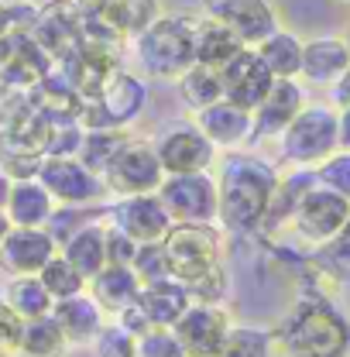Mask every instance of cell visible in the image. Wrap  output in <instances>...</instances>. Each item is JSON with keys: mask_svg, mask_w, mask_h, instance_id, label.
Returning <instances> with one entry per match:
<instances>
[{"mask_svg": "<svg viewBox=\"0 0 350 357\" xmlns=\"http://www.w3.org/2000/svg\"><path fill=\"white\" fill-rule=\"evenodd\" d=\"M271 330L285 357H350V319L312 275L303 278L299 299Z\"/></svg>", "mask_w": 350, "mask_h": 357, "instance_id": "cell-1", "label": "cell"}, {"mask_svg": "<svg viewBox=\"0 0 350 357\" xmlns=\"http://www.w3.org/2000/svg\"><path fill=\"white\" fill-rule=\"evenodd\" d=\"M278 169L254 151H227L217 172L220 220L230 234H258L268 213Z\"/></svg>", "mask_w": 350, "mask_h": 357, "instance_id": "cell-2", "label": "cell"}, {"mask_svg": "<svg viewBox=\"0 0 350 357\" xmlns=\"http://www.w3.org/2000/svg\"><path fill=\"white\" fill-rule=\"evenodd\" d=\"M192 17L178 10H162L141 35H134V55L144 76L175 83L185 69L196 66Z\"/></svg>", "mask_w": 350, "mask_h": 357, "instance_id": "cell-3", "label": "cell"}, {"mask_svg": "<svg viewBox=\"0 0 350 357\" xmlns=\"http://www.w3.org/2000/svg\"><path fill=\"white\" fill-rule=\"evenodd\" d=\"M275 141H278V151L289 165L316 169L323 158H330L340 148L337 107L333 103H306Z\"/></svg>", "mask_w": 350, "mask_h": 357, "instance_id": "cell-4", "label": "cell"}, {"mask_svg": "<svg viewBox=\"0 0 350 357\" xmlns=\"http://www.w3.org/2000/svg\"><path fill=\"white\" fill-rule=\"evenodd\" d=\"M169 275L182 285H196L210 271L223 268V230L217 223H172L162 237Z\"/></svg>", "mask_w": 350, "mask_h": 357, "instance_id": "cell-5", "label": "cell"}, {"mask_svg": "<svg viewBox=\"0 0 350 357\" xmlns=\"http://www.w3.org/2000/svg\"><path fill=\"white\" fill-rule=\"evenodd\" d=\"M148 107V83L124 69H114L103 89L83 100L79 124L83 131H128Z\"/></svg>", "mask_w": 350, "mask_h": 357, "instance_id": "cell-6", "label": "cell"}, {"mask_svg": "<svg viewBox=\"0 0 350 357\" xmlns=\"http://www.w3.org/2000/svg\"><path fill=\"white\" fill-rule=\"evenodd\" d=\"M100 178L110 196H141V192H158L165 172L155 155V144L128 134V141L114 151V158L107 162Z\"/></svg>", "mask_w": 350, "mask_h": 357, "instance_id": "cell-7", "label": "cell"}, {"mask_svg": "<svg viewBox=\"0 0 350 357\" xmlns=\"http://www.w3.org/2000/svg\"><path fill=\"white\" fill-rule=\"evenodd\" d=\"M350 217V199H344L340 192H333L323 182H312L303 199L292 210L289 230L296 234V241H303L306 248H316L323 241H330Z\"/></svg>", "mask_w": 350, "mask_h": 357, "instance_id": "cell-8", "label": "cell"}, {"mask_svg": "<svg viewBox=\"0 0 350 357\" xmlns=\"http://www.w3.org/2000/svg\"><path fill=\"white\" fill-rule=\"evenodd\" d=\"M158 196L169 210L172 223H217L220 220V189L213 172L165 176Z\"/></svg>", "mask_w": 350, "mask_h": 357, "instance_id": "cell-9", "label": "cell"}, {"mask_svg": "<svg viewBox=\"0 0 350 357\" xmlns=\"http://www.w3.org/2000/svg\"><path fill=\"white\" fill-rule=\"evenodd\" d=\"M151 144H155V155H158L165 176L213 172V165H217V148H213V141L199 131L192 121L162 128Z\"/></svg>", "mask_w": 350, "mask_h": 357, "instance_id": "cell-10", "label": "cell"}, {"mask_svg": "<svg viewBox=\"0 0 350 357\" xmlns=\"http://www.w3.org/2000/svg\"><path fill=\"white\" fill-rule=\"evenodd\" d=\"M35 178L52 192L55 206H96L110 196L103 178L89 172L79 158H42Z\"/></svg>", "mask_w": 350, "mask_h": 357, "instance_id": "cell-11", "label": "cell"}, {"mask_svg": "<svg viewBox=\"0 0 350 357\" xmlns=\"http://www.w3.org/2000/svg\"><path fill=\"white\" fill-rule=\"evenodd\" d=\"M107 223L128 234L134 244H151L169 234L172 217L158 192H141V196H117L107 210Z\"/></svg>", "mask_w": 350, "mask_h": 357, "instance_id": "cell-12", "label": "cell"}, {"mask_svg": "<svg viewBox=\"0 0 350 357\" xmlns=\"http://www.w3.org/2000/svg\"><path fill=\"white\" fill-rule=\"evenodd\" d=\"M203 14L230 28L248 48H254L282 28L278 7L271 0H203Z\"/></svg>", "mask_w": 350, "mask_h": 357, "instance_id": "cell-13", "label": "cell"}, {"mask_svg": "<svg viewBox=\"0 0 350 357\" xmlns=\"http://www.w3.org/2000/svg\"><path fill=\"white\" fill-rule=\"evenodd\" d=\"M230 312L227 306H213V303H189V310L175 319L172 330L175 340L182 344V351L189 357H217L220 344L230 330Z\"/></svg>", "mask_w": 350, "mask_h": 357, "instance_id": "cell-14", "label": "cell"}, {"mask_svg": "<svg viewBox=\"0 0 350 357\" xmlns=\"http://www.w3.org/2000/svg\"><path fill=\"white\" fill-rule=\"evenodd\" d=\"M217 76H220L223 100H230V103H237V107H244V110H254L264 96H268L271 83H275V76L268 73L261 55H258L254 48H248V45H244L227 66H220Z\"/></svg>", "mask_w": 350, "mask_h": 357, "instance_id": "cell-15", "label": "cell"}, {"mask_svg": "<svg viewBox=\"0 0 350 357\" xmlns=\"http://www.w3.org/2000/svg\"><path fill=\"white\" fill-rule=\"evenodd\" d=\"M59 251L52 234L45 227H10L0 241V271L7 278L14 275H38L45 261Z\"/></svg>", "mask_w": 350, "mask_h": 357, "instance_id": "cell-16", "label": "cell"}, {"mask_svg": "<svg viewBox=\"0 0 350 357\" xmlns=\"http://www.w3.org/2000/svg\"><path fill=\"white\" fill-rule=\"evenodd\" d=\"M192 124L213 141L217 151H241L244 144L254 141V121L251 110L230 103V100H217L206 110L192 114Z\"/></svg>", "mask_w": 350, "mask_h": 357, "instance_id": "cell-17", "label": "cell"}, {"mask_svg": "<svg viewBox=\"0 0 350 357\" xmlns=\"http://www.w3.org/2000/svg\"><path fill=\"white\" fill-rule=\"evenodd\" d=\"M306 86L299 79H275L268 96L251 110L254 121V141H275L292 124V117L306 107Z\"/></svg>", "mask_w": 350, "mask_h": 357, "instance_id": "cell-18", "label": "cell"}, {"mask_svg": "<svg viewBox=\"0 0 350 357\" xmlns=\"http://www.w3.org/2000/svg\"><path fill=\"white\" fill-rule=\"evenodd\" d=\"M306 275H312L323 289H347L350 285V217L330 241L309 248Z\"/></svg>", "mask_w": 350, "mask_h": 357, "instance_id": "cell-19", "label": "cell"}, {"mask_svg": "<svg viewBox=\"0 0 350 357\" xmlns=\"http://www.w3.org/2000/svg\"><path fill=\"white\" fill-rule=\"evenodd\" d=\"M350 66V52L340 35H319L303 42V66L299 76L312 86H333Z\"/></svg>", "mask_w": 350, "mask_h": 357, "instance_id": "cell-20", "label": "cell"}, {"mask_svg": "<svg viewBox=\"0 0 350 357\" xmlns=\"http://www.w3.org/2000/svg\"><path fill=\"white\" fill-rule=\"evenodd\" d=\"M52 319L59 323V330L69 340V347H79V344H93V337L107 323V312L100 310V303L83 289V292H76L69 299H59L52 306Z\"/></svg>", "mask_w": 350, "mask_h": 357, "instance_id": "cell-21", "label": "cell"}, {"mask_svg": "<svg viewBox=\"0 0 350 357\" xmlns=\"http://www.w3.org/2000/svg\"><path fill=\"white\" fill-rule=\"evenodd\" d=\"M59 255L89 282L100 268L107 265V217H93L79 230H73L59 244Z\"/></svg>", "mask_w": 350, "mask_h": 357, "instance_id": "cell-22", "label": "cell"}, {"mask_svg": "<svg viewBox=\"0 0 350 357\" xmlns=\"http://www.w3.org/2000/svg\"><path fill=\"white\" fill-rule=\"evenodd\" d=\"M189 303H192L189 285H182L172 275L169 278H158V282H148L137 292V306L148 316L151 326H172L175 319L189 310Z\"/></svg>", "mask_w": 350, "mask_h": 357, "instance_id": "cell-23", "label": "cell"}, {"mask_svg": "<svg viewBox=\"0 0 350 357\" xmlns=\"http://www.w3.org/2000/svg\"><path fill=\"white\" fill-rule=\"evenodd\" d=\"M52 210H55V199L38 178H14L10 182V192L3 203L10 227H45Z\"/></svg>", "mask_w": 350, "mask_h": 357, "instance_id": "cell-24", "label": "cell"}, {"mask_svg": "<svg viewBox=\"0 0 350 357\" xmlns=\"http://www.w3.org/2000/svg\"><path fill=\"white\" fill-rule=\"evenodd\" d=\"M86 292L100 303V310L107 316H114V312L128 310L131 303H137L141 282L131 271V265H103L86 282Z\"/></svg>", "mask_w": 350, "mask_h": 357, "instance_id": "cell-25", "label": "cell"}, {"mask_svg": "<svg viewBox=\"0 0 350 357\" xmlns=\"http://www.w3.org/2000/svg\"><path fill=\"white\" fill-rule=\"evenodd\" d=\"M192 38H196V66H206V69L227 66L244 48V42L230 28H223L220 21L206 17V14L192 24Z\"/></svg>", "mask_w": 350, "mask_h": 357, "instance_id": "cell-26", "label": "cell"}, {"mask_svg": "<svg viewBox=\"0 0 350 357\" xmlns=\"http://www.w3.org/2000/svg\"><path fill=\"white\" fill-rule=\"evenodd\" d=\"M254 52L261 55L268 73L275 79H299V66H303V38L296 31H271L264 42L254 45Z\"/></svg>", "mask_w": 350, "mask_h": 357, "instance_id": "cell-27", "label": "cell"}, {"mask_svg": "<svg viewBox=\"0 0 350 357\" xmlns=\"http://www.w3.org/2000/svg\"><path fill=\"white\" fill-rule=\"evenodd\" d=\"M0 303L10 312H17L24 323H28V319H38V316H48L52 306H55V299L48 296V289L42 285L38 275H14V278L3 285Z\"/></svg>", "mask_w": 350, "mask_h": 357, "instance_id": "cell-28", "label": "cell"}, {"mask_svg": "<svg viewBox=\"0 0 350 357\" xmlns=\"http://www.w3.org/2000/svg\"><path fill=\"white\" fill-rule=\"evenodd\" d=\"M275 330L258 323H230L217 357H275Z\"/></svg>", "mask_w": 350, "mask_h": 357, "instance_id": "cell-29", "label": "cell"}, {"mask_svg": "<svg viewBox=\"0 0 350 357\" xmlns=\"http://www.w3.org/2000/svg\"><path fill=\"white\" fill-rule=\"evenodd\" d=\"M66 354H69V340L62 337V330L52 319V312L24 323L17 357H66Z\"/></svg>", "mask_w": 350, "mask_h": 357, "instance_id": "cell-30", "label": "cell"}, {"mask_svg": "<svg viewBox=\"0 0 350 357\" xmlns=\"http://www.w3.org/2000/svg\"><path fill=\"white\" fill-rule=\"evenodd\" d=\"M175 86H178V100L185 103L189 114H199V110H206L210 103L223 100L217 69H206V66H192V69H185V73L175 79Z\"/></svg>", "mask_w": 350, "mask_h": 357, "instance_id": "cell-31", "label": "cell"}, {"mask_svg": "<svg viewBox=\"0 0 350 357\" xmlns=\"http://www.w3.org/2000/svg\"><path fill=\"white\" fill-rule=\"evenodd\" d=\"M128 141V131H83V141H79V151L76 158L86 165L89 172L103 176L107 162L114 158V151Z\"/></svg>", "mask_w": 350, "mask_h": 357, "instance_id": "cell-32", "label": "cell"}, {"mask_svg": "<svg viewBox=\"0 0 350 357\" xmlns=\"http://www.w3.org/2000/svg\"><path fill=\"white\" fill-rule=\"evenodd\" d=\"M38 278H42V285L48 289V296H52L55 303H59V299H69V296H76V292L86 289V278L69 265L59 251L45 261V268L38 271Z\"/></svg>", "mask_w": 350, "mask_h": 357, "instance_id": "cell-33", "label": "cell"}, {"mask_svg": "<svg viewBox=\"0 0 350 357\" xmlns=\"http://www.w3.org/2000/svg\"><path fill=\"white\" fill-rule=\"evenodd\" d=\"M89 347H93V357H137V337L128 333L117 319H110L100 326Z\"/></svg>", "mask_w": 350, "mask_h": 357, "instance_id": "cell-34", "label": "cell"}, {"mask_svg": "<svg viewBox=\"0 0 350 357\" xmlns=\"http://www.w3.org/2000/svg\"><path fill=\"white\" fill-rule=\"evenodd\" d=\"M131 271L137 275V282H141V285H148V282H158V278H169V258H165V248H162V241L137 244V251H134V261H131Z\"/></svg>", "mask_w": 350, "mask_h": 357, "instance_id": "cell-35", "label": "cell"}, {"mask_svg": "<svg viewBox=\"0 0 350 357\" xmlns=\"http://www.w3.org/2000/svg\"><path fill=\"white\" fill-rule=\"evenodd\" d=\"M316 182L330 185L333 192H340L344 199H350V148H337L330 158H323L316 169Z\"/></svg>", "mask_w": 350, "mask_h": 357, "instance_id": "cell-36", "label": "cell"}, {"mask_svg": "<svg viewBox=\"0 0 350 357\" xmlns=\"http://www.w3.org/2000/svg\"><path fill=\"white\" fill-rule=\"evenodd\" d=\"M137 357H189L169 326H151L137 337Z\"/></svg>", "mask_w": 350, "mask_h": 357, "instance_id": "cell-37", "label": "cell"}, {"mask_svg": "<svg viewBox=\"0 0 350 357\" xmlns=\"http://www.w3.org/2000/svg\"><path fill=\"white\" fill-rule=\"evenodd\" d=\"M93 217H100V213H89V206H55L48 223H45V230L52 234L55 244H62L73 230H79V227L86 220H93Z\"/></svg>", "mask_w": 350, "mask_h": 357, "instance_id": "cell-38", "label": "cell"}, {"mask_svg": "<svg viewBox=\"0 0 350 357\" xmlns=\"http://www.w3.org/2000/svg\"><path fill=\"white\" fill-rule=\"evenodd\" d=\"M21 330H24V319L0 303V357H17Z\"/></svg>", "mask_w": 350, "mask_h": 357, "instance_id": "cell-39", "label": "cell"}, {"mask_svg": "<svg viewBox=\"0 0 350 357\" xmlns=\"http://www.w3.org/2000/svg\"><path fill=\"white\" fill-rule=\"evenodd\" d=\"M134 251H137V244H134L131 237L107 223V265H131Z\"/></svg>", "mask_w": 350, "mask_h": 357, "instance_id": "cell-40", "label": "cell"}, {"mask_svg": "<svg viewBox=\"0 0 350 357\" xmlns=\"http://www.w3.org/2000/svg\"><path fill=\"white\" fill-rule=\"evenodd\" d=\"M114 319L128 330V333H134V337H141L144 330H151V323H148V316L141 312V306L137 303H131L128 310H121V312H114Z\"/></svg>", "mask_w": 350, "mask_h": 357, "instance_id": "cell-41", "label": "cell"}, {"mask_svg": "<svg viewBox=\"0 0 350 357\" xmlns=\"http://www.w3.org/2000/svg\"><path fill=\"white\" fill-rule=\"evenodd\" d=\"M330 103H333V107H347L350 103V66L344 69V76L330 86Z\"/></svg>", "mask_w": 350, "mask_h": 357, "instance_id": "cell-42", "label": "cell"}, {"mask_svg": "<svg viewBox=\"0 0 350 357\" xmlns=\"http://www.w3.org/2000/svg\"><path fill=\"white\" fill-rule=\"evenodd\" d=\"M337 128H340V148H350V103L337 107Z\"/></svg>", "mask_w": 350, "mask_h": 357, "instance_id": "cell-43", "label": "cell"}, {"mask_svg": "<svg viewBox=\"0 0 350 357\" xmlns=\"http://www.w3.org/2000/svg\"><path fill=\"white\" fill-rule=\"evenodd\" d=\"M10 182L14 178L3 172V165H0V210H3V203H7V192H10Z\"/></svg>", "mask_w": 350, "mask_h": 357, "instance_id": "cell-44", "label": "cell"}, {"mask_svg": "<svg viewBox=\"0 0 350 357\" xmlns=\"http://www.w3.org/2000/svg\"><path fill=\"white\" fill-rule=\"evenodd\" d=\"M21 3H35V7H38L45 0H0V7H21Z\"/></svg>", "mask_w": 350, "mask_h": 357, "instance_id": "cell-45", "label": "cell"}, {"mask_svg": "<svg viewBox=\"0 0 350 357\" xmlns=\"http://www.w3.org/2000/svg\"><path fill=\"white\" fill-rule=\"evenodd\" d=\"M7 230H10V220H7V213H3V210H0V241H3V237H7Z\"/></svg>", "mask_w": 350, "mask_h": 357, "instance_id": "cell-46", "label": "cell"}, {"mask_svg": "<svg viewBox=\"0 0 350 357\" xmlns=\"http://www.w3.org/2000/svg\"><path fill=\"white\" fill-rule=\"evenodd\" d=\"M340 38H344V45H347V52H350V24H347V31H344Z\"/></svg>", "mask_w": 350, "mask_h": 357, "instance_id": "cell-47", "label": "cell"}, {"mask_svg": "<svg viewBox=\"0 0 350 357\" xmlns=\"http://www.w3.org/2000/svg\"><path fill=\"white\" fill-rule=\"evenodd\" d=\"M340 3H347V7H350V0H340Z\"/></svg>", "mask_w": 350, "mask_h": 357, "instance_id": "cell-48", "label": "cell"}]
</instances>
